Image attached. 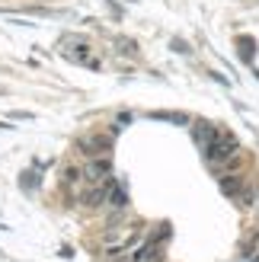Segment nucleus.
<instances>
[{
    "mask_svg": "<svg viewBox=\"0 0 259 262\" xmlns=\"http://www.w3.org/2000/svg\"><path fill=\"white\" fill-rule=\"evenodd\" d=\"M234 154H240V141L230 135L227 128H218V135L202 147V157H205L208 166H221L227 157H234Z\"/></svg>",
    "mask_w": 259,
    "mask_h": 262,
    "instance_id": "obj_1",
    "label": "nucleus"
},
{
    "mask_svg": "<svg viewBox=\"0 0 259 262\" xmlns=\"http://www.w3.org/2000/svg\"><path fill=\"white\" fill-rule=\"evenodd\" d=\"M61 55L68 61H74V64H83V68H99V58L93 55V48H90L83 38H77V35L61 38Z\"/></svg>",
    "mask_w": 259,
    "mask_h": 262,
    "instance_id": "obj_2",
    "label": "nucleus"
},
{
    "mask_svg": "<svg viewBox=\"0 0 259 262\" xmlns=\"http://www.w3.org/2000/svg\"><path fill=\"white\" fill-rule=\"evenodd\" d=\"M112 179V160L109 154L102 157H90L83 163V186H99V182H109Z\"/></svg>",
    "mask_w": 259,
    "mask_h": 262,
    "instance_id": "obj_3",
    "label": "nucleus"
},
{
    "mask_svg": "<svg viewBox=\"0 0 259 262\" xmlns=\"http://www.w3.org/2000/svg\"><path fill=\"white\" fill-rule=\"evenodd\" d=\"M112 150V138L109 135H99V131H90V135H83L80 141H77V154L80 157H102Z\"/></svg>",
    "mask_w": 259,
    "mask_h": 262,
    "instance_id": "obj_4",
    "label": "nucleus"
},
{
    "mask_svg": "<svg viewBox=\"0 0 259 262\" xmlns=\"http://www.w3.org/2000/svg\"><path fill=\"white\" fill-rule=\"evenodd\" d=\"M109 182H112V179H109ZM109 182H99V186H87V189H80L77 202H80L83 208H90V211L102 208V205H106V195H109Z\"/></svg>",
    "mask_w": 259,
    "mask_h": 262,
    "instance_id": "obj_5",
    "label": "nucleus"
},
{
    "mask_svg": "<svg viewBox=\"0 0 259 262\" xmlns=\"http://www.w3.org/2000/svg\"><path fill=\"white\" fill-rule=\"evenodd\" d=\"M218 182H221V192L227 195L230 202H234L237 195L247 189V176H240V173H221V176H218Z\"/></svg>",
    "mask_w": 259,
    "mask_h": 262,
    "instance_id": "obj_6",
    "label": "nucleus"
},
{
    "mask_svg": "<svg viewBox=\"0 0 259 262\" xmlns=\"http://www.w3.org/2000/svg\"><path fill=\"white\" fill-rule=\"evenodd\" d=\"M106 205L112 208V211H125V208H128V195H125V189H122V186H115V182H109Z\"/></svg>",
    "mask_w": 259,
    "mask_h": 262,
    "instance_id": "obj_7",
    "label": "nucleus"
},
{
    "mask_svg": "<svg viewBox=\"0 0 259 262\" xmlns=\"http://www.w3.org/2000/svg\"><path fill=\"white\" fill-rule=\"evenodd\" d=\"M83 182V166H77V163H68L61 169V186H68V189H74V186H80Z\"/></svg>",
    "mask_w": 259,
    "mask_h": 262,
    "instance_id": "obj_8",
    "label": "nucleus"
},
{
    "mask_svg": "<svg viewBox=\"0 0 259 262\" xmlns=\"http://www.w3.org/2000/svg\"><path fill=\"white\" fill-rule=\"evenodd\" d=\"M214 135H218V128H214V125H208V122H196V125H192V138H196L199 147H205V144H208Z\"/></svg>",
    "mask_w": 259,
    "mask_h": 262,
    "instance_id": "obj_9",
    "label": "nucleus"
},
{
    "mask_svg": "<svg viewBox=\"0 0 259 262\" xmlns=\"http://www.w3.org/2000/svg\"><path fill=\"white\" fill-rule=\"evenodd\" d=\"M214 169H218V176H221V173H240V169H243V150L234 154V157H227V160L221 166H214Z\"/></svg>",
    "mask_w": 259,
    "mask_h": 262,
    "instance_id": "obj_10",
    "label": "nucleus"
}]
</instances>
